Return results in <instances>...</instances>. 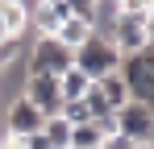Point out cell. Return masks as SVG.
I'll return each instance as SVG.
<instances>
[{"instance_id": "obj_1", "label": "cell", "mask_w": 154, "mask_h": 149, "mask_svg": "<svg viewBox=\"0 0 154 149\" xmlns=\"http://www.w3.org/2000/svg\"><path fill=\"white\" fill-rule=\"evenodd\" d=\"M71 66L83 71L92 83H96V79H104V74H112L117 66H121V50L112 46L108 37H96V33H92L83 46L71 50Z\"/></svg>"}, {"instance_id": "obj_2", "label": "cell", "mask_w": 154, "mask_h": 149, "mask_svg": "<svg viewBox=\"0 0 154 149\" xmlns=\"http://www.w3.org/2000/svg\"><path fill=\"white\" fill-rule=\"evenodd\" d=\"M117 74H121V83H125L129 99L150 104V95H154V58H150V50L125 54V58H121V66H117Z\"/></svg>"}, {"instance_id": "obj_3", "label": "cell", "mask_w": 154, "mask_h": 149, "mask_svg": "<svg viewBox=\"0 0 154 149\" xmlns=\"http://www.w3.org/2000/svg\"><path fill=\"white\" fill-rule=\"evenodd\" d=\"M112 124H117V133L125 137L129 145H150L154 112H150V104H142V99H125V104L112 112Z\"/></svg>"}, {"instance_id": "obj_4", "label": "cell", "mask_w": 154, "mask_h": 149, "mask_svg": "<svg viewBox=\"0 0 154 149\" xmlns=\"http://www.w3.org/2000/svg\"><path fill=\"white\" fill-rule=\"evenodd\" d=\"M29 66L25 74H50V79H58L63 71H71V50L63 46L58 37H38L33 46H29Z\"/></svg>"}, {"instance_id": "obj_5", "label": "cell", "mask_w": 154, "mask_h": 149, "mask_svg": "<svg viewBox=\"0 0 154 149\" xmlns=\"http://www.w3.org/2000/svg\"><path fill=\"white\" fill-rule=\"evenodd\" d=\"M108 42L121 50V58H125V54H137V50H150V17L121 13V17L112 21V33H108Z\"/></svg>"}, {"instance_id": "obj_6", "label": "cell", "mask_w": 154, "mask_h": 149, "mask_svg": "<svg viewBox=\"0 0 154 149\" xmlns=\"http://www.w3.org/2000/svg\"><path fill=\"white\" fill-rule=\"evenodd\" d=\"M21 95L50 120V116H58V108H63V95H58V79H50V74H25V87H21Z\"/></svg>"}, {"instance_id": "obj_7", "label": "cell", "mask_w": 154, "mask_h": 149, "mask_svg": "<svg viewBox=\"0 0 154 149\" xmlns=\"http://www.w3.org/2000/svg\"><path fill=\"white\" fill-rule=\"evenodd\" d=\"M42 124H46V116H42V112H38L25 95H17L13 104H8V124H4L8 133H4V137H17V141H21V137L42 133Z\"/></svg>"}, {"instance_id": "obj_8", "label": "cell", "mask_w": 154, "mask_h": 149, "mask_svg": "<svg viewBox=\"0 0 154 149\" xmlns=\"http://www.w3.org/2000/svg\"><path fill=\"white\" fill-rule=\"evenodd\" d=\"M71 17V8L63 4V0H38L33 8H29V21H33V29L42 33V37H54V29Z\"/></svg>"}, {"instance_id": "obj_9", "label": "cell", "mask_w": 154, "mask_h": 149, "mask_svg": "<svg viewBox=\"0 0 154 149\" xmlns=\"http://www.w3.org/2000/svg\"><path fill=\"white\" fill-rule=\"evenodd\" d=\"M54 37H58L67 50H75V46H83V42L92 37V21H88V17H67V21L54 29Z\"/></svg>"}, {"instance_id": "obj_10", "label": "cell", "mask_w": 154, "mask_h": 149, "mask_svg": "<svg viewBox=\"0 0 154 149\" xmlns=\"http://www.w3.org/2000/svg\"><path fill=\"white\" fill-rule=\"evenodd\" d=\"M104 145V133L96 120H83V124H71V145L67 149H100Z\"/></svg>"}, {"instance_id": "obj_11", "label": "cell", "mask_w": 154, "mask_h": 149, "mask_svg": "<svg viewBox=\"0 0 154 149\" xmlns=\"http://www.w3.org/2000/svg\"><path fill=\"white\" fill-rule=\"evenodd\" d=\"M96 91L104 95V104H108L112 112H117V108L129 99V91H125V83H121V74H117V71H112V74H104V79H96Z\"/></svg>"}, {"instance_id": "obj_12", "label": "cell", "mask_w": 154, "mask_h": 149, "mask_svg": "<svg viewBox=\"0 0 154 149\" xmlns=\"http://www.w3.org/2000/svg\"><path fill=\"white\" fill-rule=\"evenodd\" d=\"M88 87H92V79H88L83 71H75V66L58 74V95H63V99H83Z\"/></svg>"}, {"instance_id": "obj_13", "label": "cell", "mask_w": 154, "mask_h": 149, "mask_svg": "<svg viewBox=\"0 0 154 149\" xmlns=\"http://www.w3.org/2000/svg\"><path fill=\"white\" fill-rule=\"evenodd\" d=\"M42 137L50 141V149H67L71 145V124L63 120V116H50V120L42 124Z\"/></svg>"}, {"instance_id": "obj_14", "label": "cell", "mask_w": 154, "mask_h": 149, "mask_svg": "<svg viewBox=\"0 0 154 149\" xmlns=\"http://www.w3.org/2000/svg\"><path fill=\"white\" fill-rule=\"evenodd\" d=\"M0 21L8 25L13 33H21V25L29 21V13H25V0H0Z\"/></svg>"}, {"instance_id": "obj_15", "label": "cell", "mask_w": 154, "mask_h": 149, "mask_svg": "<svg viewBox=\"0 0 154 149\" xmlns=\"http://www.w3.org/2000/svg\"><path fill=\"white\" fill-rule=\"evenodd\" d=\"M63 4H67V8H71V17H88V13H92V4H96V0H63Z\"/></svg>"}, {"instance_id": "obj_16", "label": "cell", "mask_w": 154, "mask_h": 149, "mask_svg": "<svg viewBox=\"0 0 154 149\" xmlns=\"http://www.w3.org/2000/svg\"><path fill=\"white\" fill-rule=\"evenodd\" d=\"M100 149H133V145H129L121 133H112V137H104V145H100Z\"/></svg>"}, {"instance_id": "obj_17", "label": "cell", "mask_w": 154, "mask_h": 149, "mask_svg": "<svg viewBox=\"0 0 154 149\" xmlns=\"http://www.w3.org/2000/svg\"><path fill=\"white\" fill-rule=\"evenodd\" d=\"M8 37H13V29H8V25L0 21V42H8Z\"/></svg>"}, {"instance_id": "obj_18", "label": "cell", "mask_w": 154, "mask_h": 149, "mask_svg": "<svg viewBox=\"0 0 154 149\" xmlns=\"http://www.w3.org/2000/svg\"><path fill=\"white\" fill-rule=\"evenodd\" d=\"M133 149H150V145H133Z\"/></svg>"}, {"instance_id": "obj_19", "label": "cell", "mask_w": 154, "mask_h": 149, "mask_svg": "<svg viewBox=\"0 0 154 149\" xmlns=\"http://www.w3.org/2000/svg\"><path fill=\"white\" fill-rule=\"evenodd\" d=\"M33 4H38V0H33Z\"/></svg>"}]
</instances>
